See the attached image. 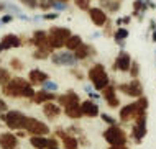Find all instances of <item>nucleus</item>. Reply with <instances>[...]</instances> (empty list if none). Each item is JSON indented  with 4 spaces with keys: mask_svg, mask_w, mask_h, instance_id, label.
Masks as SVG:
<instances>
[{
    "mask_svg": "<svg viewBox=\"0 0 156 149\" xmlns=\"http://www.w3.org/2000/svg\"><path fill=\"white\" fill-rule=\"evenodd\" d=\"M2 92L5 97H10V99H25V100H33V97L36 93L31 82L25 77H12L10 82L2 87Z\"/></svg>",
    "mask_w": 156,
    "mask_h": 149,
    "instance_id": "1",
    "label": "nucleus"
},
{
    "mask_svg": "<svg viewBox=\"0 0 156 149\" xmlns=\"http://www.w3.org/2000/svg\"><path fill=\"white\" fill-rule=\"evenodd\" d=\"M148 105H150V102L145 95L140 97V99H136L135 102H132V103L123 105L119 112L120 121L122 123H130V121H135L138 116H141V115H148Z\"/></svg>",
    "mask_w": 156,
    "mask_h": 149,
    "instance_id": "2",
    "label": "nucleus"
},
{
    "mask_svg": "<svg viewBox=\"0 0 156 149\" xmlns=\"http://www.w3.org/2000/svg\"><path fill=\"white\" fill-rule=\"evenodd\" d=\"M87 79H89L90 85L94 87V90H97V92H102L105 87H108V85L112 84L107 69H105V66L100 62H95L89 67V71H87Z\"/></svg>",
    "mask_w": 156,
    "mask_h": 149,
    "instance_id": "3",
    "label": "nucleus"
},
{
    "mask_svg": "<svg viewBox=\"0 0 156 149\" xmlns=\"http://www.w3.org/2000/svg\"><path fill=\"white\" fill-rule=\"evenodd\" d=\"M102 138L108 146H126L128 144V134L119 125L107 126L102 133Z\"/></svg>",
    "mask_w": 156,
    "mask_h": 149,
    "instance_id": "4",
    "label": "nucleus"
},
{
    "mask_svg": "<svg viewBox=\"0 0 156 149\" xmlns=\"http://www.w3.org/2000/svg\"><path fill=\"white\" fill-rule=\"evenodd\" d=\"M71 29L66 26H51L48 29V40L53 51H59L66 46V41L71 38Z\"/></svg>",
    "mask_w": 156,
    "mask_h": 149,
    "instance_id": "5",
    "label": "nucleus"
},
{
    "mask_svg": "<svg viewBox=\"0 0 156 149\" xmlns=\"http://www.w3.org/2000/svg\"><path fill=\"white\" fill-rule=\"evenodd\" d=\"M27 115L20 110H8L7 113L0 115V120L5 123V126L12 131H22L27 123Z\"/></svg>",
    "mask_w": 156,
    "mask_h": 149,
    "instance_id": "6",
    "label": "nucleus"
},
{
    "mask_svg": "<svg viewBox=\"0 0 156 149\" xmlns=\"http://www.w3.org/2000/svg\"><path fill=\"white\" fill-rule=\"evenodd\" d=\"M54 66H62V67H77V57L74 56L73 51H67V49H59V51H54L49 57Z\"/></svg>",
    "mask_w": 156,
    "mask_h": 149,
    "instance_id": "7",
    "label": "nucleus"
},
{
    "mask_svg": "<svg viewBox=\"0 0 156 149\" xmlns=\"http://www.w3.org/2000/svg\"><path fill=\"white\" fill-rule=\"evenodd\" d=\"M117 90L122 92L126 97H132L135 100L145 95V88H143V84L140 82V79H132V80H128V82L119 84L117 85Z\"/></svg>",
    "mask_w": 156,
    "mask_h": 149,
    "instance_id": "8",
    "label": "nucleus"
},
{
    "mask_svg": "<svg viewBox=\"0 0 156 149\" xmlns=\"http://www.w3.org/2000/svg\"><path fill=\"white\" fill-rule=\"evenodd\" d=\"M23 131H27L28 136H49V133H51L49 126L46 125V123H43L41 120L35 118V116H28L27 118Z\"/></svg>",
    "mask_w": 156,
    "mask_h": 149,
    "instance_id": "9",
    "label": "nucleus"
},
{
    "mask_svg": "<svg viewBox=\"0 0 156 149\" xmlns=\"http://www.w3.org/2000/svg\"><path fill=\"white\" fill-rule=\"evenodd\" d=\"M146 134H148V115H141L133 121L130 136H132L135 144H141V141L146 138Z\"/></svg>",
    "mask_w": 156,
    "mask_h": 149,
    "instance_id": "10",
    "label": "nucleus"
},
{
    "mask_svg": "<svg viewBox=\"0 0 156 149\" xmlns=\"http://www.w3.org/2000/svg\"><path fill=\"white\" fill-rule=\"evenodd\" d=\"M30 144L35 149H54L59 147L61 141L56 136H30Z\"/></svg>",
    "mask_w": 156,
    "mask_h": 149,
    "instance_id": "11",
    "label": "nucleus"
},
{
    "mask_svg": "<svg viewBox=\"0 0 156 149\" xmlns=\"http://www.w3.org/2000/svg\"><path fill=\"white\" fill-rule=\"evenodd\" d=\"M54 136L61 141L64 149H79V146H81L77 136L69 134L67 130H64V128H56V130H54Z\"/></svg>",
    "mask_w": 156,
    "mask_h": 149,
    "instance_id": "12",
    "label": "nucleus"
},
{
    "mask_svg": "<svg viewBox=\"0 0 156 149\" xmlns=\"http://www.w3.org/2000/svg\"><path fill=\"white\" fill-rule=\"evenodd\" d=\"M23 46V40L22 36L15 35V33H7L0 38V54L5 53V51L10 49H16V48H22Z\"/></svg>",
    "mask_w": 156,
    "mask_h": 149,
    "instance_id": "13",
    "label": "nucleus"
},
{
    "mask_svg": "<svg viewBox=\"0 0 156 149\" xmlns=\"http://www.w3.org/2000/svg\"><path fill=\"white\" fill-rule=\"evenodd\" d=\"M132 62L133 59L130 56V53H126L125 49H120V53L117 54L115 61L112 64V69L117 72H128L130 67H132Z\"/></svg>",
    "mask_w": 156,
    "mask_h": 149,
    "instance_id": "14",
    "label": "nucleus"
},
{
    "mask_svg": "<svg viewBox=\"0 0 156 149\" xmlns=\"http://www.w3.org/2000/svg\"><path fill=\"white\" fill-rule=\"evenodd\" d=\"M87 15H89L92 25L97 26V28H104L105 25H107V21H108V13L104 12L100 7H90L89 12H87Z\"/></svg>",
    "mask_w": 156,
    "mask_h": 149,
    "instance_id": "15",
    "label": "nucleus"
},
{
    "mask_svg": "<svg viewBox=\"0 0 156 149\" xmlns=\"http://www.w3.org/2000/svg\"><path fill=\"white\" fill-rule=\"evenodd\" d=\"M28 44L35 46V49L36 48L51 49V46H49V40H48V31H44V29H35L33 35H31V38L28 40Z\"/></svg>",
    "mask_w": 156,
    "mask_h": 149,
    "instance_id": "16",
    "label": "nucleus"
},
{
    "mask_svg": "<svg viewBox=\"0 0 156 149\" xmlns=\"http://www.w3.org/2000/svg\"><path fill=\"white\" fill-rule=\"evenodd\" d=\"M117 85L110 84L108 87H105L102 92H100V95H102V99L105 100V103H107L110 108H119L120 106V99L119 95H117Z\"/></svg>",
    "mask_w": 156,
    "mask_h": 149,
    "instance_id": "17",
    "label": "nucleus"
},
{
    "mask_svg": "<svg viewBox=\"0 0 156 149\" xmlns=\"http://www.w3.org/2000/svg\"><path fill=\"white\" fill-rule=\"evenodd\" d=\"M74 56L77 57L79 62H82V61H87V59L95 57L97 56V49L92 44H89V43H82V44L74 51Z\"/></svg>",
    "mask_w": 156,
    "mask_h": 149,
    "instance_id": "18",
    "label": "nucleus"
},
{
    "mask_svg": "<svg viewBox=\"0 0 156 149\" xmlns=\"http://www.w3.org/2000/svg\"><path fill=\"white\" fill-rule=\"evenodd\" d=\"M56 102L62 106V108H66V106L81 103V97L77 95V92H76V90H66L64 93H59V95H58Z\"/></svg>",
    "mask_w": 156,
    "mask_h": 149,
    "instance_id": "19",
    "label": "nucleus"
},
{
    "mask_svg": "<svg viewBox=\"0 0 156 149\" xmlns=\"http://www.w3.org/2000/svg\"><path fill=\"white\" fill-rule=\"evenodd\" d=\"M41 106H43V115L49 121H54L56 118H59L61 113H62V106L58 103V102H48V103H43Z\"/></svg>",
    "mask_w": 156,
    "mask_h": 149,
    "instance_id": "20",
    "label": "nucleus"
},
{
    "mask_svg": "<svg viewBox=\"0 0 156 149\" xmlns=\"http://www.w3.org/2000/svg\"><path fill=\"white\" fill-rule=\"evenodd\" d=\"M81 110H82V115L86 118H97V116H100V108H99V105H97L95 100L87 99V100L81 102Z\"/></svg>",
    "mask_w": 156,
    "mask_h": 149,
    "instance_id": "21",
    "label": "nucleus"
},
{
    "mask_svg": "<svg viewBox=\"0 0 156 149\" xmlns=\"http://www.w3.org/2000/svg\"><path fill=\"white\" fill-rule=\"evenodd\" d=\"M18 136L12 131L0 133V149H18Z\"/></svg>",
    "mask_w": 156,
    "mask_h": 149,
    "instance_id": "22",
    "label": "nucleus"
},
{
    "mask_svg": "<svg viewBox=\"0 0 156 149\" xmlns=\"http://www.w3.org/2000/svg\"><path fill=\"white\" fill-rule=\"evenodd\" d=\"M58 99V93H54V92H48V90H36L35 93V97H33V103H36V105H43V103H48V102H56Z\"/></svg>",
    "mask_w": 156,
    "mask_h": 149,
    "instance_id": "23",
    "label": "nucleus"
},
{
    "mask_svg": "<svg viewBox=\"0 0 156 149\" xmlns=\"http://www.w3.org/2000/svg\"><path fill=\"white\" fill-rule=\"evenodd\" d=\"M49 79V75H48V72H44V71H41V69H31L30 72H28V80L31 82V85L35 87V85H43L46 80Z\"/></svg>",
    "mask_w": 156,
    "mask_h": 149,
    "instance_id": "24",
    "label": "nucleus"
},
{
    "mask_svg": "<svg viewBox=\"0 0 156 149\" xmlns=\"http://www.w3.org/2000/svg\"><path fill=\"white\" fill-rule=\"evenodd\" d=\"M99 3H100V8L107 13H117L122 8L120 0H99Z\"/></svg>",
    "mask_w": 156,
    "mask_h": 149,
    "instance_id": "25",
    "label": "nucleus"
},
{
    "mask_svg": "<svg viewBox=\"0 0 156 149\" xmlns=\"http://www.w3.org/2000/svg\"><path fill=\"white\" fill-rule=\"evenodd\" d=\"M130 36V31H128V28H125V26H119L113 31V41L117 43V44L120 46L122 49L125 48V41H126V38Z\"/></svg>",
    "mask_w": 156,
    "mask_h": 149,
    "instance_id": "26",
    "label": "nucleus"
},
{
    "mask_svg": "<svg viewBox=\"0 0 156 149\" xmlns=\"http://www.w3.org/2000/svg\"><path fill=\"white\" fill-rule=\"evenodd\" d=\"M148 8L150 7H148L146 2H143V0H135L133 2V16L141 21L143 18H145V13L148 12Z\"/></svg>",
    "mask_w": 156,
    "mask_h": 149,
    "instance_id": "27",
    "label": "nucleus"
},
{
    "mask_svg": "<svg viewBox=\"0 0 156 149\" xmlns=\"http://www.w3.org/2000/svg\"><path fill=\"white\" fill-rule=\"evenodd\" d=\"M62 113H64L66 116L69 118V120H81V118L84 116V115H82V110H81V103L66 106V108H62Z\"/></svg>",
    "mask_w": 156,
    "mask_h": 149,
    "instance_id": "28",
    "label": "nucleus"
},
{
    "mask_svg": "<svg viewBox=\"0 0 156 149\" xmlns=\"http://www.w3.org/2000/svg\"><path fill=\"white\" fill-rule=\"evenodd\" d=\"M82 43H84V41H82V38L79 36V35H71V38L66 41L64 49H67V51H73V53H74V51L77 49L79 46L82 44Z\"/></svg>",
    "mask_w": 156,
    "mask_h": 149,
    "instance_id": "29",
    "label": "nucleus"
},
{
    "mask_svg": "<svg viewBox=\"0 0 156 149\" xmlns=\"http://www.w3.org/2000/svg\"><path fill=\"white\" fill-rule=\"evenodd\" d=\"M54 51L51 49H46V48H36L33 51V59H36V61H46V59L51 57V54Z\"/></svg>",
    "mask_w": 156,
    "mask_h": 149,
    "instance_id": "30",
    "label": "nucleus"
},
{
    "mask_svg": "<svg viewBox=\"0 0 156 149\" xmlns=\"http://www.w3.org/2000/svg\"><path fill=\"white\" fill-rule=\"evenodd\" d=\"M12 80V74L10 71L5 69L3 66H0V87H3V85H7L8 82Z\"/></svg>",
    "mask_w": 156,
    "mask_h": 149,
    "instance_id": "31",
    "label": "nucleus"
},
{
    "mask_svg": "<svg viewBox=\"0 0 156 149\" xmlns=\"http://www.w3.org/2000/svg\"><path fill=\"white\" fill-rule=\"evenodd\" d=\"M41 88H43V90H48V92H54V93H56V92H58V88H59V85L54 82V80L48 79L43 85H41Z\"/></svg>",
    "mask_w": 156,
    "mask_h": 149,
    "instance_id": "32",
    "label": "nucleus"
},
{
    "mask_svg": "<svg viewBox=\"0 0 156 149\" xmlns=\"http://www.w3.org/2000/svg\"><path fill=\"white\" fill-rule=\"evenodd\" d=\"M10 67H12L13 71L20 72V71H23V69H25V64H23L22 59H18V57H12V59H10Z\"/></svg>",
    "mask_w": 156,
    "mask_h": 149,
    "instance_id": "33",
    "label": "nucleus"
},
{
    "mask_svg": "<svg viewBox=\"0 0 156 149\" xmlns=\"http://www.w3.org/2000/svg\"><path fill=\"white\" fill-rule=\"evenodd\" d=\"M128 74H130V77H132V79H138V77H140V64H138V61L132 62V67H130Z\"/></svg>",
    "mask_w": 156,
    "mask_h": 149,
    "instance_id": "34",
    "label": "nucleus"
},
{
    "mask_svg": "<svg viewBox=\"0 0 156 149\" xmlns=\"http://www.w3.org/2000/svg\"><path fill=\"white\" fill-rule=\"evenodd\" d=\"M74 5L82 12H89L90 8V0H74Z\"/></svg>",
    "mask_w": 156,
    "mask_h": 149,
    "instance_id": "35",
    "label": "nucleus"
},
{
    "mask_svg": "<svg viewBox=\"0 0 156 149\" xmlns=\"http://www.w3.org/2000/svg\"><path fill=\"white\" fill-rule=\"evenodd\" d=\"M67 8H69V5H67V3L58 2V0H53V8H51L53 12H58V13H59V12H66Z\"/></svg>",
    "mask_w": 156,
    "mask_h": 149,
    "instance_id": "36",
    "label": "nucleus"
},
{
    "mask_svg": "<svg viewBox=\"0 0 156 149\" xmlns=\"http://www.w3.org/2000/svg\"><path fill=\"white\" fill-rule=\"evenodd\" d=\"M22 5H25L27 8H30V10H36L38 7H40V0H18Z\"/></svg>",
    "mask_w": 156,
    "mask_h": 149,
    "instance_id": "37",
    "label": "nucleus"
},
{
    "mask_svg": "<svg viewBox=\"0 0 156 149\" xmlns=\"http://www.w3.org/2000/svg\"><path fill=\"white\" fill-rule=\"evenodd\" d=\"M5 10H8V13H12V15H20L22 13V10H20V7L18 5H15V3H5Z\"/></svg>",
    "mask_w": 156,
    "mask_h": 149,
    "instance_id": "38",
    "label": "nucleus"
},
{
    "mask_svg": "<svg viewBox=\"0 0 156 149\" xmlns=\"http://www.w3.org/2000/svg\"><path fill=\"white\" fill-rule=\"evenodd\" d=\"M100 118H102V121L104 123H107L108 126H113V125H117V120L113 116H110L108 113H100Z\"/></svg>",
    "mask_w": 156,
    "mask_h": 149,
    "instance_id": "39",
    "label": "nucleus"
},
{
    "mask_svg": "<svg viewBox=\"0 0 156 149\" xmlns=\"http://www.w3.org/2000/svg\"><path fill=\"white\" fill-rule=\"evenodd\" d=\"M40 10H43V13H46V12H49L53 8V0H43V2H40Z\"/></svg>",
    "mask_w": 156,
    "mask_h": 149,
    "instance_id": "40",
    "label": "nucleus"
},
{
    "mask_svg": "<svg viewBox=\"0 0 156 149\" xmlns=\"http://www.w3.org/2000/svg\"><path fill=\"white\" fill-rule=\"evenodd\" d=\"M41 16H43V20H46V21H53V20L59 18V13H58V12H46V13H43Z\"/></svg>",
    "mask_w": 156,
    "mask_h": 149,
    "instance_id": "41",
    "label": "nucleus"
},
{
    "mask_svg": "<svg viewBox=\"0 0 156 149\" xmlns=\"http://www.w3.org/2000/svg\"><path fill=\"white\" fill-rule=\"evenodd\" d=\"M130 21H132V16L126 15V16H122V18H119L115 21L117 26H125V25H130Z\"/></svg>",
    "mask_w": 156,
    "mask_h": 149,
    "instance_id": "42",
    "label": "nucleus"
},
{
    "mask_svg": "<svg viewBox=\"0 0 156 149\" xmlns=\"http://www.w3.org/2000/svg\"><path fill=\"white\" fill-rule=\"evenodd\" d=\"M15 18V15H12V13H3L2 15V18H0V21H2V25H8V23H12Z\"/></svg>",
    "mask_w": 156,
    "mask_h": 149,
    "instance_id": "43",
    "label": "nucleus"
},
{
    "mask_svg": "<svg viewBox=\"0 0 156 149\" xmlns=\"http://www.w3.org/2000/svg\"><path fill=\"white\" fill-rule=\"evenodd\" d=\"M104 36H113V29H112V21L108 20L107 21V25L104 26V33H102Z\"/></svg>",
    "mask_w": 156,
    "mask_h": 149,
    "instance_id": "44",
    "label": "nucleus"
},
{
    "mask_svg": "<svg viewBox=\"0 0 156 149\" xmlns=\"http://www.w3.org/2000/svg\"><path fill=\"white\" fill-rule=\"evenodd\" d=\"M71 74H73L77 80H82V79H84V74L77 69V67H71Z\"/></svg>",
    "mask_w": 156,
    "mask_h": 149,
    "instance_id": "45",
    "label": "nucleus"
},
{
    "mask_svg": "<svg viewBox=\"0 0 156 149\" xmlns=\"http://www.w3.org/2000/svg\"><path fill=\"white\" fill-rule=\"evenodd\" d=\"M8 112V105H7V102L3 100V99H0V115H3V113H7Z\"/></svg>",
    "mask_w": 156,
    "mask_h": 149,
    "instance_id": "46",
    "label": "nucleus"
},
{
    "mask_svg": "<svg viewBox=\"0 0 156 149\" xmlns=\"http://www.w3.org/2000/svg\"><path fill=\"white\" fill-rule=\"evenodd\" d=\"M87 95H89V99H90V100H95V102L102 99V95H100V93H97V90H92V92L87 93Z\"/></svg>",
    "mask_w": 156,
    "mask_h": 149,
    "instance_id": "47",
    "label": "nucleus"
},
{
    "mask_svg": "<svg viewBox=\"0 0 156 149\" xmlns=\"http://www.w3.org/2000/svg\"><path fill=\"white\" fill-rule=\"evenodd\" d=\"M16 18H18V20H22V21H31V18H30V16H27L25 13H20V15H16Z\"/></svg>",
    "mask_w": 156,
    "mask_h": 149,
    "instance_id": "48",
    "label": "nucleus"
},
{
    "mask_svg": "<svg viewBox=\"0 0 156 149\" xmlns=\"http://www.w3.org/2000/svg\"><path fill=\"white\" fill-rule=\"evenodd\" d=\"M108 149H130L128 146H108Z\"/></svg>",
    "mask_w": 156,
    "mask_h": 149,
    "instance_id": "49",
    "label": "nucleus"
},
{
    "mask_svg": "<svg viewBox=\"0 0 156 149\" xmlns=\"http://www.w3.org/2000/svg\"><path fill=\"white\" fill-rule=\"evenodd\" d=\"M151 40H153V43H156V29L151 31Z\"/></svg>",
    "mask_w": 156,
    "mask_h": 149,
    "instance_id": "50",
    "label": "nucleus"
},
{
    "mask_svg": "<svg viewBox=\"0 0 156 149\" xmlns=\"http://www.w3.org/2000/svg\"><path fill=\"white\" fill-rule=\"evenodd\" d=\"M2 12H5V3L0 2V13H2Z\"/></svg>",
    "mask_w": 156,
    "mask_h": 149,
    "instance_id": "51",
    "label": "nucleus"
},
{
    "mask_svg": "<svg viewBox=\"0 0 156 149\" xmlns=\"http://www.w3.org/2000/svg\"><path fill=\"white\" fill-rule=\"evenodd\" d=\"M58 2H64V3H69V0H58Z\"/></svg>",
    "mask_w": 156,
    "mask_h": 149,
    "instance_id": "52",
    "label": "nucleus"
},
{
    "mask_svg": "<svg viewBox=\"0 0 156 149\" xmlns=\"http://www.w3.org/2000/svg\"><path fill=\"white\" fill-rule=\"evenodd\" d=\"M54 149H61V147H54ZM62 149H64V147H62Z\"/></svg>",
    "mask_w": 156,
    "mask_h": 149,
    "instance_id": "53",
    "label": "nucleus"
},
{
    "mask_svg": "<svg viewBox=\"0 0 156 149\" xmlns=\"http://www.w3.org/2000/svg\"><path fill=\"white\" fill-rule=\"evenodd\" d=\"M0 28H2V21H0Z\"/></svg>",
    "mask_w": 156,
    "mask_h": 149,
    "instance_id": "54",
    "label": "nucleus"
},
{
    "mask_svg": "<svg viewBox=\"0 0 156 149\" xmlns=\"http://www.w3.org/2000/svg\"><path fill=\"white\" fill-rule=\"evenodd\" d=\"M154 57H156V51H154Z\"/></svg>",
    "mask_w": 156,
    "mask_h": 149,
    "instance_id": "55",
    "label": "nucleus"
}]
</instances>
